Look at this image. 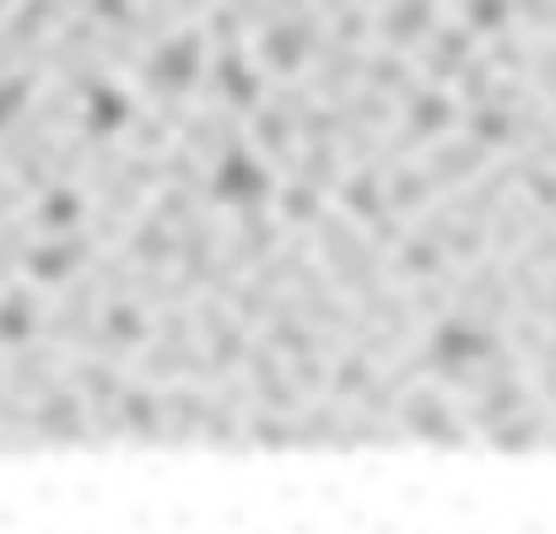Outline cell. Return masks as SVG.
I'll return each instance as SVG.
<instances>
[{"label": "cell", "mask_w": 556, "mask_h": 534, "mask_svg": "<svg viewBox=\"0 0 556 534\" xmlns=\"http://www.w3.org/2000/svg\"><path fill=\"white\" fill-rule=\"evenodd\" d=\"M216 194H222V200H260V194H265L260 163H249V152H232V157L222 163V174H216Z\"/></svg>", "instance_id": "1"}]
</instances>
